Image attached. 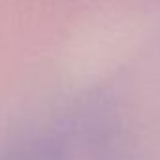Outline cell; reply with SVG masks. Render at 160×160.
<instances>
[{"label":"cell","mask_w":160,"mask_h":160,"mask_svg":"<svg viewBox=\"0 0 160 160\" xmlns=\"http://www.w3.org/2000/svg\"><path fill=\"white\" fill-rule=\"evenodd\" d=\"M91 121L66 115L30 126L0 147V160H104Z\"/></svg>","instance_id":"obj_1"}]
</instances>
